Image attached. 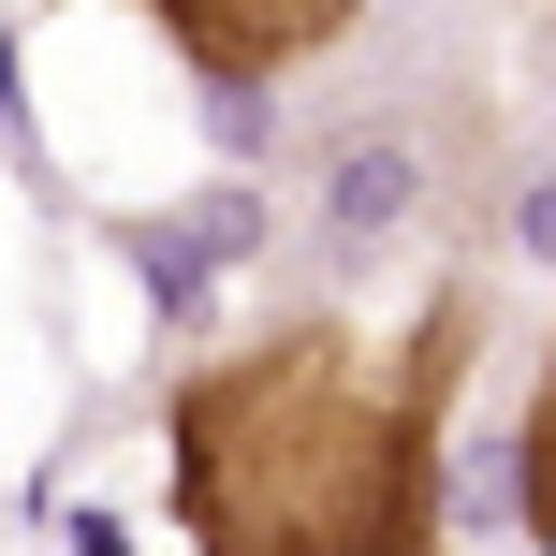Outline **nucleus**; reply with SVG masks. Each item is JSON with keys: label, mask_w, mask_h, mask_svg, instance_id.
Listing matches in <instances>:
<instances>
[{"label": "nucleus", "mask_w": 556, "mask_h": 556, "mask_svg": "<svg viewBox=\"0 0 556 556\" xmlns=\"http://www.w3.org/2000/svg\"><path fill=\"white\" fill-rule=\"evenodd\" d=\"M483 307L440 293L395 352L352 323H264L162 410V513L191 556H440V440Z\"/></svg>", "instance_id": "f257e3e1"}, {"label": "nucleus", "mask_w": 556, "mask_h": 556, "mask_svg": "<svg viewBox=\"0 0 556 556\" xmlns=\"http://www.w3.org/2000/svg\"><path fill=\"white\" fill-rule=\"evenodd\" d=\"M132 15H162V45H191L220 88L307 74L323 45H352V0H132Z\"/></svg>", "instance_id": "f03ea898"}, {"label": "nucleus", "mask_w": 556, "mask_h": 556, "mask_svg": "<svg viewBox=\"0 0 556 556\" xmlns=\"http://www.w3.org/2000/svg\"><path fill=\"white\" fill-rule=\"evenodd\" d=\"M513 513H528V542H556V337H542L528 425H513Z\"/></svg>", "instance_id": "7ed1b4c3"}]
</instances>
